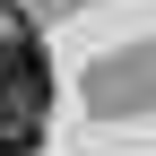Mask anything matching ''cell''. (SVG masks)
Wrapping results in <instances>:
<instances>
[{
  "mask_svg": "<svg viewBox=\"0 0 156 156\" xmlns=\"http://www.w3.org/2000/svg\"><path fill=\"white\" fill-rule=\"evenodd\" d=\"M35 139H44V113H26V104L0 95V156H26Z\"/></svg>",
  "mask_w": 156,
  "mask_h": 156,
  "instance_id": "6da1fadb",
  "label": "cell"
}]
</instances>
